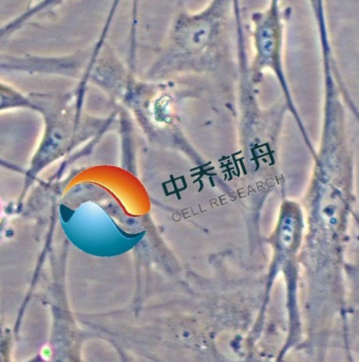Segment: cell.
Wrapping results in <instances>:
<instances>
[{"mask_svg": "<svg viewBox=\"0 0 359 362\" xmlns=\"http://www.w3.org/2000/svg\"><path fill=\"white\" fill-rule=\"evenodd\" d=\"M49 313V335L40 352L44 362H84L83 348L89 340L70 306L66 287L65 268L51 257L50 278L42 296Z\"/></svg>", "mask_w": 359, "mask_h": 362, "instance_id": "obj_5", "label": "cell"}, {"mask_svg": "<svg viewBox=\"0 0 359 362\" xmlns=\"http://www.w3.org/2000/svg\"><path fill=\"white\" fill-rule=\"evenodd\" d=\"M346 291H347V339L343 354L359 355V212L352 221L351 234L348 244L345 264Z\"/></svg>", "mask_w": 359, "mask_h": 362, "instance_id": "obj_6", "label": "cell"}, {"mask_svg": "<svg viewBox=\"0 0 359 362\" xmlns=\"http://www.w3.org/2000/svg\"><path fill=\"white\" fill-rule=\"evenodd\" d=\"M343 362H359V355L351 353L349 355H343Z\"/></svg>", "mask_w": 359, "mask_h": 362, "instance_id": "obj_13", "label": "cell"}, {"mask_svg": "<svg viewBox=\"0 0 359 362\" xmlns=\"http://www.w3.org/2000/svg\"><path fill=\"white\" fill-rule=\"evenodd\" d=\"M347 108L358 106L343 76H322L320 142L301 208L305 234L300 257L303 339L295 353L307 362H329L335 341L347 336L345 264L356 211L355 154Z\"/></svg>", "mask_w": 359, "mask_h": 362, "instance_id": "obj_1", "label": "cell"}, {"mask_svg": "<svg viewBox=\"0 0 359 362\" xmlns=\"http://www.w3.org/2000/svg\"><path fill=\"white\" fill-rule=\"evenodd\" d=\"M0 214H1V208H0Z\"/></svg>", "mask_w": 359, "mask_h": 362, "instance_id": "obj_15", "label": "cell"}, {"mask_svg": "<svg viewBox=\"0 0 359 362\" xmlns=\"http://www.w3.org/2000/svg\"><path fill=\"white\" fill-rule=\"evenodd\" d=\"M16 336L12 327H6L0 317V362L13 361Z\"/></svg>", "mask_w": 359, "mask_h": 362, "instance_id": "obj_9", "label": "cell"}, {"mask_svg": "<svg viewBox=\"0 0 359 362\" xmlns=\"http://www.w3.org/2000/svg\"><path fill=\"white\" fill-rule=\"evenodd\" d=\"M241 0H209L197 11L181 10L161 45L157 72L214 69L237 57Z\"/></svg>", "mask_w": 359, "mask_h": 362, "instance_id": "obj_2", "label": "cell"}, {"mask_svg": "<svg viewBox=\"0 0 359 362\" xmlns=\"http://www.w3.org/2000/svg\"><path fill=\"white\" fill-rule=\"evenodd\" d=\"M67 0H40L32 6H27L25 10L19 13L17 16L0 25V45L10 40L30 23L53 14Z\"/></svg>", "mask_w": 359, "mask_h": 362, "instance_id": "obj_7", "label": "cell"}, {"mask_svg": "<svg viewBox=\"0 0 359 362\" xmlns=\"http://www.w3.org/2000/svg\"><path fill=\"white\" fill-rule=\"evenodd\" d=\"M0 168L6 170V171L12 172V173L18 174V175L23 176V177L25 173V168H23L21 165H17V163H13V161L4 158L1 156H0Z\"/></svg>", "mask_w": 359, "mask_h": 362, "instance_id": "obj_10", "label": "cell"}, {"mask_svg": "<svg viewBox=\"0 0 359 362\" xmlns=\"http://www.w3.org/2000/svg\"><path fill=\"white\" fill-rule=\"evenodd\" d=\"M111 346H114V350L116 351V354H118V361H120V362H135L130 352L125 350L122 346H116V344H111Z\"/></svg>", "mask_w": 359, "mask_h": 362, "instance_id": "obj_11", "label": "cell"}, {"mask_svg": "<svg viewBox=\"0 0 359 362\" xmlns=\"http://www.w3.org/2000/svg\"><path fill=\"white\" fill-rule=\"evenodd\" d=\"M291 16V8H284L282 0H267V6L250 14V42H252V70L255 76L263 72H273L286 95L291 112L294 115L300 129L303 141L309 148L311 156L315 154V148L309 136L303 119L295 108L292 93L288 87L284 68V48H286V23Z\"/></svg>", "mask_w": 359, "mask_h": 362, "instance_id": "obj_4", "label": "cell"}, {"mask_svg": "<svg viewBox=\"0 0 359 362\" xmlns=\"http://www.w3.org/2000/svg\"><path fill=\"white\" fill-rule=\"evenodd\" d=\"M38 1H40V0H27V6H32V4H36Z\"/></svg>", "mask_w": 359, "mask_h": 362, "instance_id": "obj_14", "label": "cell"}, {"mask_svg": "<svg viewBox=\"0 0 359 362\" xmlns=\"http://www.w3.org/2000/svg\"><path fill=\"white\" fill-rule=\"evenodd\" d=\"M21 362H44V355L42 354V352L37 353V354L33 355V356L28 358L27 361H21Z\"/></svg>", "mask_w": 359, "mask_h": 362, "instance_id": "obj_12", "label": "cell"}, {"mask_svg": "<svg viewBox=\"0 0 359 362\" xmlns=\"http://www.w3.org/2000/svg\"><path fill=\"white\" fill-rule=\"evenodd\" d=\"M23 110L36 112L33 93H25L13 85L0 80V114Z\"/></svg>", "mask_w": 359, "mask_h": 362, "instance_id": "obj_8", "label": "cell"}, {"mask_svg": "<svg viewBox=\"0 0 359 362\" xmlns=\"http://www.w3.org/2000/svg\"><path fill=\"white\" fill-rule=\"evenodd\" d=\"M305 234L301 204L288 200L282 206L275 236L276 272H282L286 288V327L284 344L276 362L296 351L303 339L300 313V257Z\"/></svg>", "mask_w": 359, "mask_h": 362, "instance_id": "obj_3", "label": "cell"}]
</instances>
